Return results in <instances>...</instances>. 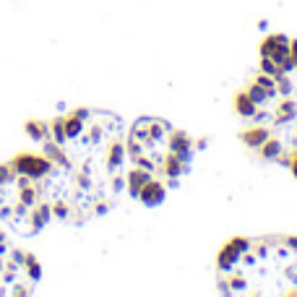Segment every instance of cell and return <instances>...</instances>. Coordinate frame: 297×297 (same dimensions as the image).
Returning a JSON list of instances; mask_svg holds the SVG:
<instances>
[{
	"mask_svg": "<svg viewBox=\"0 0 297 297\" xmlns=\"http://www.w3.org/2000/svg\"><path fill=\"white\" fill-rule=\"evenodd\" d=\"M10 169H13L16 175H26L31 180H44L55 172V164L50 162L47 156L42 151L34 154V151H18L16 156H10Z\"/></svg>",
	"mask_w": 297,
	"mask_h": 297,
	"instance_id": "obj_1",
	"label": "cell"
},
{
	"mask_svg": "<svg viewBox=\"0 0 297 297\" xmlns=\"http://www.w3.org/2000/svg\"><path fill=\"white\" fill-rule=\"evenodd\" d=\"M26 214H29V222H31V227H29V235L39 232V230H44V227L50 224V219H52L50 201H37V203H34V206H31Z\"/></svg>",
	"mask_w": 297,
	"mask_h": 297,
	"instance_id": "obj_2",
	"label": "cell"
},
{
	"mask_svg": "<svg viewBox=\"0 0 297 297\" xmlns=\"http://www.w3.org/2000/svg\"><path fill=\"white\" fill-rule=\"evenodd\" d=\"M42 154L50 159V162L55 167H63V169H73V162H71V156H68L63 151V146L60 144H55L52 139H44L42 141Z\"/></svg>",
	"mask_w": 297,
	"mask_h": 297,
	"instance_id": "obj_3",
	"label": "cell"
},
{
	"mask_svg": "<svg viewBox=\"0 0 297 297\" xmlns=\"http://www.w3.org/2000/svg\"><path fill=\"white\" fill-rule=\"evenodd\" d=\"M136 198H141L146 206H156V203H162V201H164V185H162L159 180L151 177V180H148L146 185L139 190V196H136Z\"/></svg>",
	"mask_w": 297,
	"mask_h": 297,
	"instance_id": "obj_4",
	"label": "cell"
},
{
	"mask_svg": "<svg viewBox=\"0 0 297 297\" xmlns=\"http://www.w3.org/2000/svg\"><path fill=\"white\" fill-rule=\"evenodd\" d=\"M24 133L29 136L31 141L42 144L44 139H50V123H42V120H37V118H31V120L24 123Z\"/></svg>",
	"mask_w": 297,
	"mask_h": 297,
	"instance_id": "obj_5",
	"label": "cell"
},
{
	"mask_svg": "<svg viewBox=\"0 0 297 297\" xmlns=\"http://www.w3.org/2000/svg\"><path fill=\"white\" fill-rule=\"evenodd\" d=\"M24 271H26V279H29L31 284H37V282L42 279V266H39L37 256L26 253V250H24Z\"/></svg>",
	"mask_w": 297,
	"mask_h": 297,
	"instance_id": "obj_6",
	"label": "cell"
},
{
	"mask_svg": "<svg viewBox=\"0 0 297 297\" xmlns=\"http://www.w3.org/2000/svg\"><path fill=\"white\" fill-rule=\"evenodd\" d=\"M50 139H52L55 144H60V146H65V144H68V136H65V120H63V115H58V118H52V120H50Z\"/></svg>",
	"mask_w": 297,
	"mask_h": 297,
	"instance_id": "obj_7",
	"label": "cell"
},
{
	"mask_svg": "<svg viewBox=\"0 0 297 297\" xmlns=\"http://www.w3.org/2000/svg\"><path fill=\"white\" fill-rule=\"evenodd\" d=\"M50 209H52V216H58L60 222L71 219V203H68L65 198H55V201H50Z\"/></svg>",
	"mask_w": 297,
	"mask_h": 297,
	"instance_id": "obj_8",
	"label": "cell"
},
{
	"mask_svg": "<svg viewBox=\"0 0 297 297\" xmlns=\"http://www.w3.org/2000/svg\"><path fill=\"white\" fill-rule=\"evenodd\" d=\"M13 180H16V172L10 169V164H0V188L10 185Z\"/></svg>",
	"mask_w": 297,
	"mask_h": 297,
	"instance_id": "obj_9",
	"label": "cell"
},
{
	"mask_svg": "<svg viewBox=\"0 0 297 297\" xmlns=\"http://www.w3.org/2000/svg\"><path fill=\"white\" fill-rule=\"evenodd\" d=\"M0 243H5V235L3 232H0Z\"/></svg>",
	"mask_w": 297,
	"mask_h": 297,
	"instance_id": "obj_10",
	"label": "cell"
}]
</instances>
